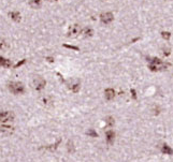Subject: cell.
I'll return each instance as SVG.
<instances>
[{
	"label": "cell",
	"instance_id": "cell-27",
	"mask_svg": "<svg viewBox=\"0 0 173 162\" xmlns=\"http://www.w3.org/2000/svg\"><path fill=\"white\" fill-rule=\"evenodd\" d=\"M49 1H57V0H49Z\"/></svg>",
	"mask_w": 173,
	"mask_h": 162
},
{
	"label": "cell",
	"instance_id": "cell-18",
	"mask_svg": "<svg viewBox=\"0 0 173 162\" xmlns=\"http://www.w3.org/2000/svg\"><path fill=\"white\" fill-rule=\"evenodd\" d=\"M161 53H162V55L166 56V57H168L169 55L171 54V49L169 47H162L161 48Z\"/></svg>",
	"mask_w": 173,
	"mask_h": 162
},
{
	"label": "cell",
	"instance_id": "cell-20",
	"mask_svg": "<svg viewBox=\"0 0 173 162\" xmlns=\"http://www.w3.org/2000/svg\"><path fill=\"white\" fill-rule=\"evenodd\" d=\"M63 47H66V48H69V49H73V51H80V47H77V46H74V45H69V44H63L62 45Z\"/></svg>",
	"mask_w": 173,
	"mask_h": 162
},
{
	"label": "cell",
	"instance_id": "cell-1",
	"mask_svg": "<svg viewBox=\"0 0 173 162\" xmlns=\"http://www.w3.org/2000/svg\"><path fill=\"white\" fill-rule=\"evenodd\" d=\"M148 69L152 72H160V71H166L168 69L169 63L162 61L159 58H148Z\"/></svg>",
	"mask_w": 173,
	"mask_h": 162
},
{
	"label": "cell",
	"instance_id": "cell-21",
	"mask_svg": "<svg viewBox=\"0 0 173 162\" xmlns=\"http://www.w3.org/2000/svg\"><path fill=\"white\" fill-rule=\"evenodd\" d=\"M7 48H9V44L7 43L5 41H1V42H0V49L5 51Z\"/></svg>",
	"mask_w": 173,
	"mask_h": 162
},
{
	"label": "cell",
	"instance_id": "cell-12",
	"mask_svg": "<svg viewBox=\"0 0 173 162\" xmlns=\"http://www.w3.org/2000/svg\"><path fill=\"white\" fill-rule=\"evenodd\" d=\"M81 35H83L84 38H92L94 35V30L90 27H85L81 30Z\"/></svg>",
	"mask_w": 173,
	"mask_h": 162
},
{
	"label": "cell",
	"instance_id": "cell-11",
	"mask_svg": "<svg viewBox=\"0 0 173 162\" xmlns=\"http://www.w3.org/2000/svg\"><path fill=\"white\" fill-rule=\"evenodd\" d=\"M68 88H69V89H70L72 92L76 93V92L80 91L81 84H80V82L75 81V82H73V83H71V84H68Z\"/></svg>",
	"mask_w": 173,
	"mask_h": 162
},
{
	"label": "cell",
	"instance_id": "cell-26",
	"mask_svg": "<svg viewBox=\"0 0 173 162\" xmlns=\"http://www.w3.org/2000/svg\"><path fill=\"white\" fill-rule=\"evenodd\" d=\"M131 95H132V98L133 99H137V92H136V90L134 89H131Z\"/></svg>",
	"mask_w": 173,
	"mask_h": 162
},
{
	"label": "cell",
	"instance_id": "cell-6",
	"mask_svg": "<svg viewBox=\"0 0 173 162\" xmlns=\"http://www.w3.org/2000/svg\"><path fill=\"white\" fill-rule=\"evenodd\" d=\"M15 129L12 126H8L5 123L0 125V136H9L11 134H13Z\"/></svg>",
	"mask_w": 173,
	"mask_h": 162
},
{
	"label": "cell",
	"instance_id": "cell-17",
	"mask_svg": "<svg viewBox=\"0 0 173 162\" xmlns=\"http://www.w3.org/2000/svg\"><path fill=\"white\" fill-rule=\"evenodd\" d=\"M42 101H43V103H44V105H51L52 103H53V100H52V98L51 97H44L43 99H42Z\"/></svg>",
	"mask_w": 173,
	"mask_h": 162
},
{
	"label": "cell",
	"instance_id": "cell-22",
	"mask_svg": "<svg viewBox=\"0 0 173 162\" xmlns=\"http://www.w3.org/2000/svg\"><path fill=\"white\" fill-rule=\"evenodd\" d=\"M68 151L69 153H73L74 151V144L72 142H68Z\"/></svg>",
	"mask_w": 173,
	"mask_h": 162
},
{
	"label": "cell",
	"instance_id": "cell-16",
	"mask_svg": "<svg viewBox=\"0 0 173 162\" xmlns=\"http://www.w3.org/2000/svg\"><path fill=\"white\" fill-rule=\"evenodd\" d=\"M161 38L166 41H169L170 38H171V33L169 31H161Z\"/></svg>",
	"mask_w": 173,
	"mask_h": 162
},
{
	"label": "cell",
	"instance_id": "cell-5",
	"mask_svg": "<svg viewBox=\"0 0 173 162\" xmlns=\"http://www.w3.org/2000/svg\"><path fill=\"white\" fill-rule=\"evenodd\" d=\"M114 21V14L112 12H103L100 14V22L103 25H109Z\"/></svg>",
	"mask_w": 173,
	"mask_h": 162
},
{
	"label": "cell",
	"instance_id": "cell-8",
	"mask_svg": "<svg viewBox=\"0 0 173 162\" xmlns=\"http://www.w3.org/2000/svg\"><path fill=\"white\" fill-rule=\"evenodd\" d=\"M115 97V90L113 88H107L104 90V98L108 101H112Z\"/></svg>",
	"mask_w": 173,
	"mask_h": 162
},
{
	"label": "cell",
	"instance_id": "cell-14",
	"mask_svg": "<svg viewBox=\"0 0 173 162\" xmlns=\"http://www.w3.org/2000/svg\"><path fill=\"white\" fill-rule=\"evenodd\" d=\"M106 135H107L108 143H110V144H111L112 142L114 141V136H115V133H114V131H112V130H110V131H107Z\"/></svg>",
	"mask_w": 173,
	"mask_h": 162
},
{
	"label": "cell",
	"instance_id": "cell-24",
	"mask_svg": "<svg viewBox=\"0 0 173 162\" xmlns=\"http://www.w3.org/2000/svg\"><path fill=\"white\" fill-rule=\"evenodd\" d=\"M87 134H88L89 136H93V137H96V136L98 135L97 132L95 131V130H93V129H90V130H88V132H87Z\"/></svg>",
	"mask_w": 173,
	"mask_h": 162
},
{
	"label": "cell",
	"instance_id": "cell-9",
	"mask_svg": "<svg viewBox=\"0 0 173 162\" xmlns=\"http://www.w3.org/2000/svg\"><path fill=\"white\" fill-rule=\"evenodd\" d=\"M9 16L15 23H19L22 21V15H21V13L18 11H11V12H9Z\"/></svg>",
	"mask_w": 173,
	"mask_h": 162
},
{
	"label": "cell",
	"instance_id": "cell-25",
	"mask_svg": "<svg viewBox=\"0 0 173 162\" xmlns=\"http://www.w3.org/2000/svg\"><path fill=\"white\" fill-rule=\"evenodd\" d=\"M45 60H47L49 62H54L55 61V58L52 57V56H49V57H45Z\"/></svg>",
	"mask_w": 173,
	"mask_h": 162
},
{
	"label": "cell",
	"instance_id": "cell-4",
	"mask_svg": "<svg viewBox=\"0 0 173 162\" xmlns=\"http://www.w3.org/2000/svg\"><path fill=\"white\" fill-rule=\"evenodd\" d=\"M46 86V81H45L42 76H36L33 79V87L37 91H41L43 90Z\"/></svg>",
	"mask_w": 173,
	"mask_h": 162
},
{
	"label": "cell",
	"instance_id": "cell-3",
	"mask_svg": "<svg viewBox=\"0 0 173 162\" xmlns=\"http://www.w3.org/2000/svg\"><path fill=\"white\" fill-rule=\"evenodd\" d=\"M15 115L11 111H0V123H7L13 121Z\"/></svg>",
	"mask_w": 173,
	"mask_h": 162
},
{
	"label": "cell",
	"instance_id": "cell-13",
	"mask_svg": "<svg viewBox=\"0 0 173 162\" xmlns=\"http://www.w3.org/2000/svg\"><path fill=\"white\" fill-rule=\"evenodd\" d=\"M28 5L32 9H39L41 7V5H42V0H29Z\"/></svg>",
	"mask_w": 173,
	"mask_h": 162
},
{
	"label": "cell",
	"instance_id": "cell-2",
	"mask_svg": "<svg viewBox=\"0 0 173 162\" xmlns=\"http://www.w3.org/2000/svg\"><path fill=\"white\" fill-rule=\"evenodd\" d=\"M8 89H9L10 92H12L13 95H23L26 91V88H25V85L22 83V82H10L8 83Z\"/></svg>",
	"mask_w": 173,
	"mask_h": 162
},
{
	"label": "cell",
	"instance_id": "cell-23",
	"mask_svg": "<svg viewBox=\"0 0 173 162\" xmlns=\"http://www.w3.org/2000/svg\"><path fill=\"white\" fill-rule=\"evenodd\" d=\"M26 63V59H23V60H21V61H18L16 65H14V69H17V68H19V67H22L23 65H25Z\"/></svg>",
	"mask_w": 173,
	"mask_h": 162
},
{
	"label": "cell",
	"instance_id": "cell-15",
	"mask_svg": "<svg viewBox=\"0 0 173 162\" xmlns=\"http://www.w3.org/2000/svg\"><path fill=\"white\" fill-rule=\"evenodd\" d=\"M161 151L166 155H171V153H173V149L170 148V146H168V145H164L161 148Z\"/></svg>",
	"mask_w": 173,
	"mask_h": 162
},
{
	"label": "cell",
	"instance_id": "cell-7",
	"mask_svg": "<svg viewBox=\"0 0 173 162\" xmlns=\"http://www.w3.org/2000/svg\"><path fill=\"white\" fill-rule=\"evenodd\" d=\"M81 32V26L79 24H73L71 26L69 27V29L67 31V37L68 38H73V37H76Z\"/></svg>",
	"mask_w": 173,
	"mask_h": 162
},
{
	"label": "cell",
	"instance_id": "cell-10",
	"mask_svg": "<svg viewBox=\"0 0 173 162\" xmlns=\"http://www.w3.org/2000/svg\"><path fill=\"white\" fill-rule=\"evenodd\" d=\"M0 67L5 68V69H9V68L12 67V61L10 59H8V58L0 56Z\"/></svg>",
	"mask_w": 173,
	"mask_h": 162
},
{
	"label": "cell",
	"instance_id": "cell-19",
	"mask_svg": "<svg viewBox=\"0 0 173 162\" xmlns=\"http://www.w3.org/2000/svg\"><path fill=\"white\" fill-rule=\"evenodd\" d=\"M106 123H107L108 126H113L114 125V118L113 117H111V116H109V117H107L106 118Z\"/></svg>",
	"mask_w": 173,
	"mask_h": 162
}]
</instances>
